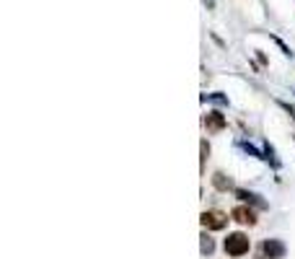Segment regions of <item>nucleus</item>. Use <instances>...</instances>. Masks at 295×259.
Returning a JSON list of instances; mask_svg holds the SVG:
<instances>
[{
    "label": "nucleus",
    "instance_id": "1",
    "mask_svg": "<svg viewBox=\"0 0 295 259\" xmlns=\"http://www.w3.org/2000/svg\"><path fill=\"white\" fill-rule=\"evenodd\" d=\"M248 249H251V241H248V236L236 231V233H228V239H225V254L231 257H244Z\"/></svg>",
    "mask_w": 295,
    "mask_h": 259
},
{
    "label": "nucleus",
    "instance_id": "2",
    "mask_svg": "<svg viewBox=\"0 0 295 259\" xmlns=\"http://www.w3.org/2000/svg\"><path fill=\"white\" fill-rule=\"evenodd\" d=\"M199 220H202V226H205L207 231H220V228L228 226V215L220 212V210H205L199 215Z\"/></svg>",
    "mask_w": 295,
    "mask_h": 259
},
{
    "label": "nucleus",
    "instance_id": "3",
    "mask_svg": "<svg viewBox=\"0 0 295 259\" xmlns=\"http://www.w3.org/2000/svg\"><path fill=\"white\" fill-rule=\"evenodd\" d=\"M231 218L236 223H241V226H256V212L251 207H246V205H238L231 210Z\"/></svg>",
    "mask_w": 295,
    "mask_h": 259
},
{
    "label": "nucleus",
    "instance_id": "4",
    "mask_svg": "<svg viewBox=\"0 0 295 259\" xmlns=\"http://www.w3.org/2000/svg\"><path fill=\"white\" fill-rule=\"evenodd\" d=\"M285 257V244L277 239H269L262 244V259H282Z\"/></svg>",
    "mask_w": 295,
    "mask_h": 259
},
{
    "label": "nucleus",
    "instance_id": "5",
    "mask_svg": "<svg viewBox=\"0 0 295 259\" xmlns=\"http://www.w3.org/2000/svg\"><path fill=\"white\" fill-rule=\"evenodd\" d=\"M205 127H207V132H220L225 127V117L220 114V111H210V114L205 117Z\"/></svg>",
    "mask_w": 295,
    "mask_h": 259
},
{
    "label": "nucleus",
    "instance_id": "6",
    "mask_svg": "<svg viewBox=\"0 0 295 259\" xmlns=\"http://www.w3.org/2000/svg\"><path fill=\"white\" fill-rule=\"evenodd\" d=\"M212 184H215V189H220V192H228V189H231V179L218 171V174H212Z\"/></svg>",
    "mask_w": 295,
    "mask_h": 259
},
{
    "label": "nucleus",
    "instance_id": "7",
    "mask_svg": "<svg viewBox=\"0 0 295 259\" xmlns=\"http://www.w3.org/2000/svg\"><path fill=\"white\" fill-rule=\"evenodd\" d=\"M236 197H241V200H246V202H254V205H259V207H264V200H259V197L251 195V192H244V189H236Z\"/></svg>",
    "mask_w": 295,
    "mask_h": 259
},
{
    "label": "nucleus",
    "instance_id": "8",
    "mask_svg": "<svg viewBox=\"0 0 295 259\" xmlns=\"http://www.w3.org/2000/svg\"><path fill=\"white\" fill-rule=\"evenodd\" d=\"M212 252H215V241L205 233V236H202V254H212Z\"/></svg>",
    "mask_w": 295,
    "mask_h": 259
}]
</instances>
